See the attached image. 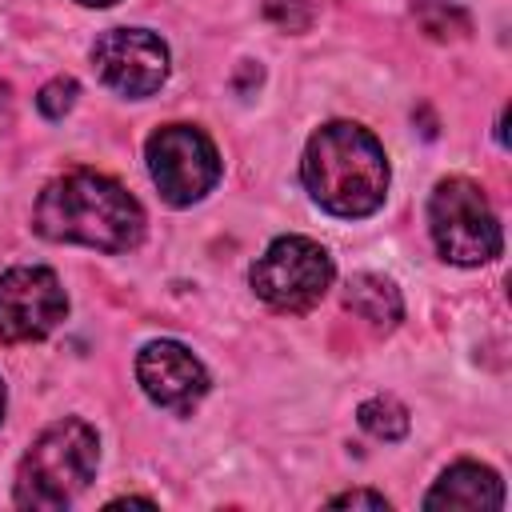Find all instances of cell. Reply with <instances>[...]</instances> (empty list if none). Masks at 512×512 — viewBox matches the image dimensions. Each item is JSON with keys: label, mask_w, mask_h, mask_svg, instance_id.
<instances>
[{"label": "cell", "mask_w": 512, "mask_h": 512, "mask_svg": "<svg viewBox=\"0 0 512 512\" xmlns=\"http://www.w3.org/2000/svg\"><path fill=\"white\" fill-rule=\"evenodd\" d=\"M32 228L56 244L128 252L144 236V208L112 176L92 168H72L52 184H44L32 208Z\"/></svg>", "instance_id": "1"}, {"label": "cell", "mask_w": 512, "mask_h": 512, "mask_svg": "<svg viewBox=\"0 0 512 512\" xmlns=\"http://www.w3.org/2000/svg\"><path fill=\"white\" fill-rule=\"evenodd\" d=\"M300 176L308 196L344 220L372 216L388 196V156L380 140L352 120H332L308 136Z\"/></svg>", "instance_id": "2"}, {"label": "cell", "mask_w": 512, "mask_h": 512, "mask_svg": "<svg viewBox=\"0 0 512 512\" xmlns=\"http://www.w3.org/2000/svg\"><path fill=\"white\" fill-rule=\"evenodd\" d=\"M96 460H100V440L92 424L72 416L48 424L16 468V488H12L16 508H32V512L68 508L96 476Z\"/></svg>", "instance_id": "3"}, {"label": "cell", "mask_w": 512, "mask_h": 512, "mask_svg": "<svg viewBox=\"0 0 512 512\" xmlns=\"http://www.w3.org/2000/svg\"><path fill=\"white\" fill-rule=\"evenodd\" d=\"M428 228H432L436 252L460 268L488 264L492 256H500V244H504L500 220H496L488 196L480 192V184H472L464 176H448L432 188Z\"/></svg>", "instance_id": "4"}, {"label": "cell", "mask_w": 512, "mask_h": 512, "mask_svg": "<svg viewBox=\"0 0 512 512\" xmlns=\"http://www.w3.org/2000/svg\"><path fill=\"white\" fill-rule=\"evenodd\" d=\"M332 276V256L308 236H276L248 272L252 292L276 312H308L324 300Z\"/></svg>", "instance_id": "5"}, {"label": "cell", "mask_w": 512, "mask_h": 512, "mask_svg": "<svg viewBox=\"0 0 512 512\" xmlns=\"http://www.w3.org/2000/svg\"><path fill=\"white\" fill-rule=\"evenodd\" d=\"M144 156L160 196L172 208H188L204 200L220 180V152L192 124H164L160 132L148 136Z\"/></svg>", "instance_id": "6"}, {"label": "cell", "mask_w": 512, "mask_h": 512, "mask_svg": "<svg viewBox=\"0 0 512 512\" xmlns=\"http://www.w3.org/2000/svg\"><path fill=\"white\" fill-rule=\"evenodd\" d=\"M68 316V296L52 268L20 264L0 276V340L32 344L60 328Z\"/></svg>", "instance_id": "7"}, {"label": "cell", "mask_w": 512, "mask_h": 512, "mask_svg": "<svg viewBox=\"0 0 512 512\" xmlns=\"http://www.w3.org/2000/svg\"><path fill=\"white\" fill-rule=\"evenodd\" d=\"M92 68L112 92L140 100L168 80V44L148 28H108L92 44Z\"/></svg>", "instance_id": "8"}, {"label": "cell", "mask_w": 512, "mask_h": 512, "mask_svg": "<svg viewBox=\"0 0 512 512\" xmlns=\"http://www.w3.org/2000/svg\"><path fill=\"white\" fill-rule=\"evenodd\" d=\"M136 380L144 396L168 412H192L208 392L204 364L176 340H152L136 356Z\"/></svg>", "instance_id": "9"}, {"label": "cell", "mask_w": 512, "mask_h": 512, "mask_svg": "<svg viewBox=\"0 0 512 512\" xmlns=\"http://www.w3.org/2000/svg\"><path fill=\"white\" fill-rule=\"evenodd\" d=\"M424 508H464V512H496L504 508V484L492 468L460 460L440 472L432 492L424 496Z\"/></svg>", "instance_id": "10"}, {"label": "cell", "mask_w": 512, "mask_h": 512, "mask_svg": "<svg viewBox=\"0 0 512 512\" xmlns=\"http://www.w3.org/2000/svg\"><path fill=\"white\" fill-rule=\"evenodd\" d=\"M344 304H348L352 316L368 320L372 328H396L400 316H404V300H400L396 284L388 276H376V272H356L348 280Z\"/></svg>", "instance_id": "11"}, {"label": "cell", "mask_w": 512, "mask_h": 512, "mask_svg": "<svg viewBox=\"0 0 512 512\" xmlns=\"http://www.w3.org/2000/svg\"><path fill=\"white\" fill-rule=\"evenodd\" d=\"M356 420L376 440H404L408 436V424H412L408 420V408L396 396H372V400H364L356 408Z\"/></svg>", "instance_id": "12"}, {"label": "cell", "mask_w": 512, "mask_h": 512, "mask_svg": "<svg viewBox=\"0 0 512 512\" xmlns=\"http://www.w3.org/2000/svg\"><path fill=\"white\" fill-rule=\"evenodd\" d=\"M412 16H416L420 28H424L428 36H436V40H448V36H464V32H468V16H464L456 4H448V0H424V4L412 8Z\"/></svg>", "instance_id": "13"}, {"label": "cell", "mask_w": 512, "mask_h": 512, "mask_svg": "<svg viewBox=\"0 0 512 512\" xmlns=\"http://www.w3.org/2000/svg\"><path fill=\"white\" fill-rule=\"evenodd\" d=\"M76 96H80V84H76L72 76H56V80H48V84L40 88V96H36V108H40L48 120H60L64 112H72Z\"/></svg>", "instance_id": "14"}, {"label": "cell", "mask_w": 512, "mask_h": 512, "mask_svg": "<svg viewBox=\"0 0 512 512\" xmlns=\"http://www.w3.org/2000/svg\"><path fill=\"white\" fill-rule=\"evenodd\" d=\"M332 508H376V512H388V500L380 492H368V488H356V492H340L328 500Z\"/></svg>", "instance_id": "15"}, {"label": "cell", "mask_w": 512, "mask_h": 512, "mask_svg": "<svg viewBox=\"0 0 512 512\" xmlns=\"http://www.w3.org/2000/svg\"><path fill=\"white\" fill-rule=\"evenodd\" d=\"M292 8H308V4H304V0H264V12H268L276 24H284V28H296Z\"/></svg>", "instance_id": "16"}, {"label": "cell", "mask_w": 512, "mask_h": 512, "mask_svg": "<svg viewBox=\"0 0 512 512\" xmlns=\"http://www.w3.org/2000/svg\"><path fill=\"white\" fill-rule=\"evenodd\" d=\"M76 4H88V8H108V4H116V0H76Z\"/></svg>", "instance_id": "17"}, {"label": "cell", "mask_w": 512, "mask_h": 512, "mask_svg": "<svg viewBox=\"0 0 512 512\" xmlns=\"http://www.w3.org/2000/svg\"><path fill=\"white\" fill-rule=\"evenodd\" d=\"M4 400H8V392H4V380H0V420H4Z\"/></svg>", "instance_id": "18"}, {"label": "cell", "mask_w": 512, "mask_h": 512, "mask_svg": "<svg viewBox=\"0 0 512 512\" xmlns=\"http://www.w3.org/2000/svg\"><path fill=\"white\" fill-rule=\"evenodd\" d=\"M4 104H8V96H4V84H0V124H4Z\"/></svg>", "instance_id": "19"}]
</instances>
